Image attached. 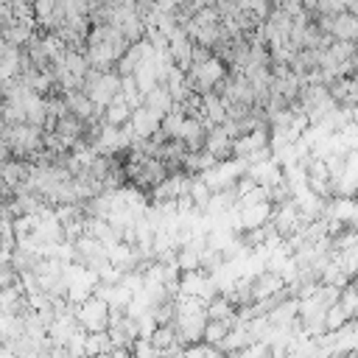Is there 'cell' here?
Wrapping results in <instances>:
<instances>
[{
  "mask_svg": "<svg viewBox=\"0 0 358 358\" xmlns=\"http://www.w3.org/2000/svg\"><path fill=\"white\" fill-rule=\"evenodd\" d=\"M109 84H115V81L103 78V81H98V87H95V90H106ZM92 101H106V92H95V95H92Z\"/></svg>",
  "mask_w": 358,
  "mask_h": 358,
  "instance_id": "cell-1",
  "label": "cell"
}]
</instances>
